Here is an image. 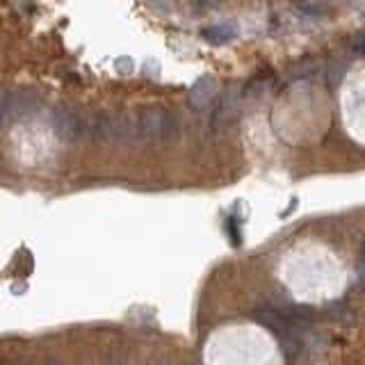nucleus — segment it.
Wrapping results in <instances>:
<instances>
[{
	"instance_id": "f257e3e1",
	"label": "nucleus",
	"mask_w": 365,
	"mask_h": 365,
	"mask_svg": "<svg viewBox=\"0 0 365 365\" xmlns=\"http://www.w3.org/2000/svg\"><path fill=\"white\" fill-rule=\"evenodd\" d=\"M140 142H176L180 137V119L165 108H144L137 112Z\"/></svg>"
},
{
	"instance_id": "f03ea898",
	"label": "nucleus",
	"mask_w": 365,
	"mask_h": 365,
	"mask_svg": "<svg viewBox=\"0 0 365 365\" xmlns=\"http://www.w3.org/2000/svg\"><path fill=\"white\" fill-rule=\"evenodd\" d=\"M53 128H55V135L60 137V140L78 142V140H83L85 135H89L91 121H87L83 117V112L71 110V108H62V110H55Z\"/></svg>"
},
{
	"instance_id": "7ed1b4c3",
	"label": "nucleus",
	"mask_w": 365,
	"mask_h": 365,
	"mask_svg": "<svg viewBox=\"0 0 365 365\" xmlns=\"http://www.w3.org/2000/svg\"><path fill=\"white\" fill-rule=\"evenodd\" d=\"M34 103L30 101L28 91H11L0 87V128L7 123H14L16 119L26 117L32 110Z\"/></svg>"
},
{
	"instance_id": "20e7f679",
	"label": "nucleus",
	"mask_w": 365,
	"mask_h": 365,
	"mask_svg": "<svg viewBox=\"0 0 365 365\" xmlns=\"http://www.w3.org/2000/svg\"><path fill=\"white\" fill-rule=\"evenodd\" d=\"M212 96H215V80L210 76H203L190 87L187 103L192 110H205L210 106Z\"/></svg>"
},
{
	"instance_id": "39448f33",
	"label": "nucleus",
	"mask_w": 365,
	"mask_h": 365,
	"mask_svg": "<svg viewBox=\"0 0 365 365\" xmlns=\"http://www.w3.org/2000/svg\"><path fill=\"white\" fill-rule=\"evenodd\" d=\"M235 110H237V89H228L226 96L220 103V108L212 114V123L217 128H224V125L231 123V119L235 117Z\"/></svg>"
},
{
	"instance_id": "423d86ee",
	"label": "nucleus",
	"mask_w": 365,
	"mask_h": 365,
	"mask_svg": "<svg viewBox=\"0 0 365 365\" xmlns=\"http://www.w3.org/2000/svg\"><path fill=\"white\" fill-rule=\"evenodd\" d=\"M203 39L210 46H224L235 39V28L233 26H210L203 30Z\"/></svg>"
},
{
	"instance_id": "0eeeda50",
	"label": "nucleus",
	"mask_w": 365,
	"mask_h": 365,
	"mask_svg": "<svg viewBox=\"0 0 365 365\" xmlns=\"http://www.w3.org/2000/svg\"><path fill=\"white\" fill-rule=\"evenodd\" d=\"M327 78H329V85H340V80L345 78V64L342 62H338V60H334L329 64V68H327Z\"/></svg>"
},
{
	"instance_id": "6e6552de",
	"label": "nucleus",
	"mask_w": 365,
	"mask_h": 365,
	"mask_svg": "<svg viewBox=\"0 0 365 365\" xmlns=\"http://www.w3.org/2000/svg\"><path fill=\"white\" fill-rule=\"evenodd\" d=\"M114 64H117V71L119 73H130L133 66H135V62L130 60V57H119V60L114 62Z\"/></svg>"
},
{
	"instance_id": "1a4fd4ad",
	"label": "nucleus",
	"mask_w": 365,
	"mask_h": 365,
	"mask_svg": "<svg viewBox=\"0 0 365 365\" xmlns=\"http://www.w3.org/2000/svg\"><path fill=\"white\" fill-rule=\"evenodd\" d=\"M356 51L361 55H365V32H361L359 37H356Z\"/></svg>"
},
{
	"instance_id": "9d476101",
	"label": "nucleus",
	"mask_w": 365,
	"mask_h": 365,
	"mask_svg": "<svg viewBox=\"0 0 365 365\" xmlns=\"http://www.w3.org/2000/svg\"><path fill=\"white\" fill-rule=\"evenodd\" d=\"M363 254H365V245H363Z\"/></svg>"
}]
</instances>
